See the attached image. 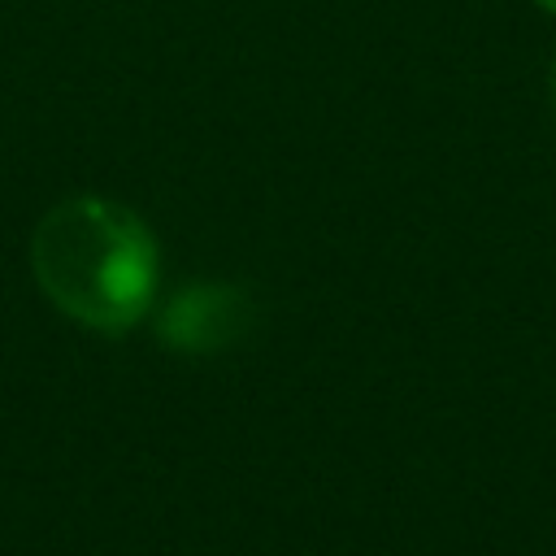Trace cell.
I'll use <instances>...</instances> for the list:
<instances>
[{
	"mask_svg": "<svg viewBox=\"0 0 556 556\" xmlns=\"http://www.w3.org/2000/svg\"><path fill=\"white\" fill-rule=\"evenodd\" d=\"M30 274L65 317L122 334L152 308L161 256L135 208L109 195H70L35 226Z\"/></svg>",
	"mask_w": 556,
	"mask_h": 556,
	"instance_id": "1",
	"label": "cell"
},
{
	"mask_svg": "<svg viewBox=\"0 0 556 556\" xmlns=\"http://www.w3.org/2000/svg\"><path fill=\"white\" fill-rule=\"evenodd\" d=\"M248 300L235 287L222 282H200V287H182L178 295H169L156 334L165 348L178 352H217L226 343H235L248 326Z\"/></svg>",
	"mask_w": 556,
	"mask_h": 556,
	"instance_id": "2",
	"label": "cell"
},
{
	"mask_svg": "<svg viewBox=\"0 0 556 556\" xmlns=\"http://www.w3.org/2000/svg\"><path fill=\"white\" fill-rule=\"evenodd\" d=\"M534 4H543V9H547V13L556 17V0H534Z\"/></svg>",
	"mask_w": 556,
	"mask_h": 556,
	"instance_id": "3",
	"label": "cell"
},
{
	"mask_svg": "<svg viewBox=\"0 0 556 556\" xmlns=\"http://www.w3.org/2000/svg\"><path fill=\"white\" fill-rule=\"evenodd\" d=\"M552 104H556V65H552Z\"/></svg>",
	"mask_w": 556,
	"mask_h": 556,
	"instance_id": "4",
	"label": "cell"
}]
</instances>
